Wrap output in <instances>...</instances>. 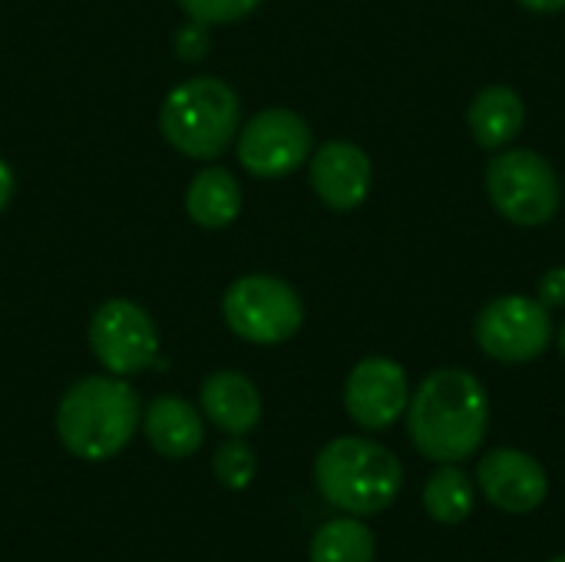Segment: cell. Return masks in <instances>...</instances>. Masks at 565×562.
Returning <instances> with one entry per match:
<instances>
[{"label":"cell","mask_w":565,"mask_h":562,"mask_svg":"<svg viewBox=\"0 0 565 562\" xmlns=\"http://www.w3.org/2000/svg\"><path fill=\"white\" fill-rule=\"evenodd\" d=\"M318 494L348 517L384 513L404 490L401 460L367 437H338L315 460Z\"/></svg>","instance_id":"obj_3"},{"label":"cell","mask_w":565,"mask_h":562,"mask_svg":"<svg viewBox=\"0 0 565 562\" xmlns=\"http://www.w3.org/2000/svg\"><path fill=\"white\" fill-rule=\"evenodd\" d=\"M146 441L156 454L169 457V460H185L192 457L202 441H205V424L202 414L175 397V394H162L146 407V421H142Z\"/></svg>","instance_id":"obj_14"},{"label":"cell","mask_w":565,"mask_h":562,"mask_svg":"<svg viewBox=\"0 0 565 562\" xmlns=\"http://www.w3.org/2000/svg\"><path fill=\"white\" fill-rule=\"evenodd\" d=\"M477 487L503 513H533L550 497V477L543 464L516 447H497L477 464Z\"/></svg>","instance_id":"obj_11"},{"label":"cell","mask_w":565,"mask_h":562,"mask_svg":"<svg viewBox=\"0 0 565 562\" xmlns=\"http://www.w3.org/2000/svg\"><path fill=\"white\" fill-rule=\"evenodd\" d=\"M377 540L367 523L358 517L328 520L311 537V562H374Z\"/></svg>","instance_id":"obj_18"},{"label":"cell","mask_w":565,"mask_h":562,"mask_svg":"<svg viewBox=\"0 0 565 562\" xmlns=\"http://www.w3.org/2000/svg\"><path fill=\"white\" fill-rule=\"evenodd\" d=\"M13 189H17V176H13V169L0 159V212H3L7 202L13 199Z\"/></svg>","instance_id":"obj_23"},{"label":"cell","mask_w":565,"mask_h":562,"mask_svg":"<svg viewBox=\"0 0 565 562\" xmlns=\"http://www.w3.org/2000/svg\"><path fill=\"white\" fill-rule=\"evenodd\" d=\"M467 123H470L477 146H483L490 152L507 149L526 123L523 96L507 83H490L473 96V103L467 109Z\"/></svg>","instance_id":"obj_15"},{"label":"cell","mask_w":565,"mask_h":562,"mask_svg":"<svg viewBox=\"0 0 565 562\" xmlns=\"http://www.w3.org/2000/svg\"><path fill=\"white\" fill-rule=\"evenodd\" d=\"M480 351L500 364H530L556 338L550 308L530 295H500L473 321Z\"/></svg>","instance_id":"obj_7"},{"label":"cell","mask_w":565,"mask_h":562,"mask_svg":"<svg viewBox=\"0 0 565 562\" xmlns=\"http://www.w3.org/2000/svg\"><path fill=\"white\" fill-rule=\"evenodd\" d=\"M308 179H311L315 195L328 209L351 212L367 199L374 169L361 146L348 139H331L308 159Z\"/></svg>","instance_id":"obj_12"},{"label":"cell","mask_w":565,"mask_h":562,"mask_svg":"<svg viewBox=\"0 0 565 562\" xmlns=\"http://www.w3.org/2000/svg\"><path fill=\"white\" fill-rule=\"evenodd\" d=\"M202 414L225 434L245 437L262 421V394L238 371H215L202 381Z\"/></svg>","instance_id":"obj_13"},{"label":"cell","mask_w":565,"mask_h":562,"mask_svg":"<svg viewBox=\"0 0 565 562\" xmlns=\"http://www.w3.org/2000/svg\"><path fill=\"white\" fill-rule=\"evenodd\" d=\"M540 301L546 308H563L565 305V268H550L543 278H540Z\"/></svg>","instance_id":"obj_22"},{"label":"cell","mask_w":565,"mask_h":562,"mask_svg":"<svg viewBox=\"0 0 565 562\" xmlns=\"http://www.w3.org/2000/svg\"><path fill=\"white\" fill-rule=\"evenodd\" d=\"M487 195L507 222L536 229L556 219L563 179L536 149H500L487 166Z\"/></svg>","instance_id":"obj_5"},{"label":"cell","mask_w":565,"mask_h":562,"mask_svg":"<svg viewBox=\"0 0 565 562\" xmlns=\"http://www.w3.org/2000/svg\"><path fill=\"white\" fill-rule=\"evenodd\" d=\"M212 470L218 477V484L225 490H245L252 480H255V470H258V460H255V450L235 437V441H225L215 457H212Z\"/></svg>","instance_id":"obj_19"},{"label":"cell","mask_w":565,"mask_h":562,"mask_svg":"<svg viewBox=\"0 0 565 562\" xmlns=\"http://www.w3.org/2000/svg\"><path fill=\"white\" fill-rule=\"evenodd\" d=\"M89 348L109 374L126 378L156 364L159 331L146 308L129 298H109L89 321Z\"/></svg>","instance_id":"obj_8"},{"label":"cell","mask_w":565,"mask_h":562,"mask_svg":"<svg viewBox=\"0 0 565 562\" xmlns=\"http://www.w3.org/2000/svg\"><path fill=\"white\" fill-rule=\"evenodd\" d=\"M407 434L420 457L434 464L470 460L490 431V394L463 368L430 371L407 404Z\"/></svg>","instance_id":"obj_1"},{"label":"cell","mask_w":565,"mask_h":562,"mask_svg":"<svg viewBox=\"0 0 565 562\" xmlns=\"http://www.w3.org/2000/svg\"><path fill=\"white\" fill-rule=\"evenodd\" d=\"M172 43H175L179 60H202L209 53V46H212V36H209V26L205 23L189 20L185 26L175 30V40Z\"/></svg>","instance_id":"obj_21"},{"label":"cell","mask_w":565,"mask_h":562,"mask_svg":"<svg viewBox=\"0 0 565 562\" xmlns=\"http://www.w3.org/2000/svg\"><path fill=\"white\" fill-rule=\"evenodd\" d=\"M530 13H559L565 10V0H516Z\"/></svg>","instance_id":"obj_24"},{"label":"cell","mask_w":565,"mask_h":562,"mask_svg":"<svg viewBox=\"0 0 565 562\" xmlns=\"http://www.w3.org/2000/svg\"><path fill=\"white\" fill-rule=\"evenodd\" d=\"M262 0H179V7L185 10L189 20L215 26V23H235L242 17H248L252 10H258Z\"/></svg>","instance_id":"obj_20"},{"label":"cell","mask_w":565,"mask_h":562,"mask_svg":"<svg viewBox=\"0 0 565 562\" xmlns=\"http://www.w3.org/2000/svg\"><path fill=\"white\" fill-rule=\"evenodd\" d=\"M411 404L407 371L394 358H364L351 368L344 381V411L364 431L394 427Z\"/></svg>","instance_id":"obj_10"},{"label":"cell","mask_w":565,"mask_h":562,"mask_svg":"<svg viewBox=\"0 0 565 562\" xmlns=\"http://www.w3.org/2000/svg\"><path fill=\"white\" fill-rule=\"evenodd\" d=\"M311 159L308 123L285 106L262 109L238 132V162L258 179H281Z\"/></svg>","instance_id":"obj_9"},{"label":"cell","mask_w":565,"mask_h":562,"mask_svg":"<svg viewBox=\"0 0 565 562\" xmlns=\"http://www.w3.org/2000/svg\"><path fill=\"white\" fill-rule=\"evenodd\" d=\"M139 427V397L116 374L76 381L56 407V434L63 447L89 464L116 457Z\"/></svg>","instance_id":"obj_2"},{"label":"cell","mask_w":565,"mask_h":562,"mask_svg":"<svg viewBox=\"0 0 565 562\" xmlns=\"http://www.w3.org/2000/svg\"><path fill=\"white\" fill-rule=\"evenodd\" d=\"M185 212L202 229H225L242 212L238 179L225 166H205L185 189Z\"/></svg>","instance_id":"obj_16"},{"label":"cell","mask_w":565,"mask_h":562,"mask_svg":"<svg viewBox=\"0 0 565 562\" xmlns=\"http://www.w3.org/2000/svg\"><path fill=\"white\" fill-rule=\"evenodd\" d=\"M556 348H559V354L565 358V321L559 325V331H556Z\"/></svg>","instance_id":"obj_25"},{"label":"cell","mask_w":565,"mask_h":562,"mask_svg":"<svg viewBox=\"0 0 565 562\" xmlns=\"http://www.w3.org/2000/svg\"><path fill=\"white\" fill-rule=\"evenodd\" d=\"M473 503H477L473 480L457 464H440L424 484V510L430 520L444 527L463 523L473 513Z\"/></svg>","instance_id":"obj_17"},{"label":"cell","mask_w":565,"mask_h":562,"mask_svg":"<svg viewBox=\"0 0 565 562\" xmlns=\"http://www.w3.org/2000/svg\"><path fill=\"white\" fill-rule=\"evenodd\" d=\"M222 315L232 335L248 344H281L305 325L301 295L275 275H242L222 298Z\"/></svg>","instance_id":"obj_6"},{"label":"cell","mask_w":565,"mask_h":562,"mask_svg":"<svg viewBox=\"0 0 565 562\" xmlns=\"http://www.w3.org/2000/svg\"><path fill=\"white\" fill-rule=\"evenodd\" d=\"M242 99L218 76H192L169 89L159 109V129L172 149L189 159H215L238 136Z\"/></svg>","instance_id":"obj_4"},{"label":"cell","mask_w":565,"mask_h":562,"mask_svg":"<svg viewBox=\"0 0 565 562\" xmlns=\"http://www.w3.org/2000/svg\"><path fill=\"white\" fill-rule=\"evenodd\" d=\"M550 562H565V553H559V556H553V560Z\"/></svg>","instance_id":"obj_26"}]
</instances>
